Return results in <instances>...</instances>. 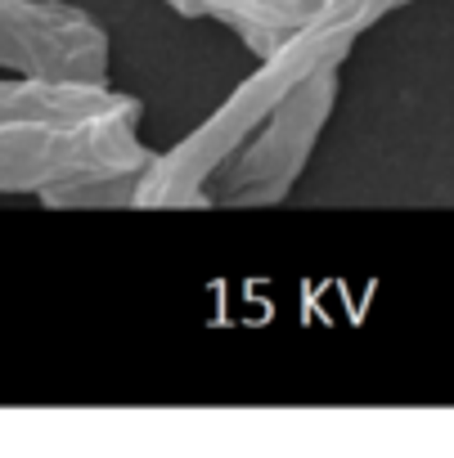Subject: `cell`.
Segmentation results:
<instances>
[{"label": "cell", "mask_w": 454, "mask_h": 458, "mask_svg": "<svg viewBox=\"0 0 454 458\" xmlns=\"http://www.w3.org/2000/svg\"><path fill=\"white\" fill-rule=\"evenodd\" d=\"M140 104L108 86L0 81V193L46 202L131 198L140 166Z\"/></svg>", "instance_id": "6da1fadb"}, {"label": "cell", "mask_w": 454, "mask_h": 458, "mask_svg": "<svg viewBox=\"0 0 454 458\" xmlns=\"http://www.w3.org/2000/svg\"><path fill=\"white\" fill-rule=\"evenodd\" d=\"M369 19H373V14H369V0H329L324 14H320L311 28H302L293 41H284L279 50L266 55V68H261L257 77H248V81L235 90V99L225 104L207 126H198L180 148H171V153H162L158 162H144V166H140L135 189H131V202H140V207L193 202V198H198V184L270 117V108H275L297 81H306L315 68L338 64V59L351 50L355 32H360Z\"/></svg>", "instance_id": "7a4b0ae2"}, {"label": "cell", "mask_w": 454, "mask_h": 458, "mask_svg": "<svg viewBox=\"0 0 454 458\" xmlns=\"http://www.w3.org/2000/svg\"><path fill=\"white\" fill-rule=\"evenodd\" d=\"M0 68L28 81L104 86L108 37L64 0H0Z\"/></svg>", "instance_id": "277c9868"}, {"label": "cell", "mask_w": 454, "mask_h": 458, "mask_svg": "<svg viewBox=\"0 0 454 458\" xmlns=\"http://www.w3.org/2000/svg\"><path fill=\"white\" fill-rule=\"evenodd\" d=\"M338 64H324L306 81H297L270 108V117L207 175V180H220V189H216L220 202H275L297 180V171L333 108Z\"/></svg>", "instance_id": "3957f363"}]
</instances>
